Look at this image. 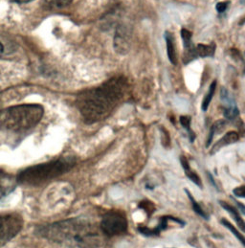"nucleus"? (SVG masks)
<instances>
[{
    "instance_id": "nucleus-22",
    "label": "nucleus",
    "mask_w": 245,
    "mask_h": 248,
    "mask_svg": "<svg viewBox=\"0 0 245 248\" xmlns=\"http://www.w3.org/2000/svg\"><path fill=\"white\" fill-rule=\"evenodd\" d=\"M234 195L238 198H241V199H244L245 196V185H242L236 189H234L233 191Z\"/></svg>"
},
{
    "instance_id": "nucleus-10",
    "label": "nucleus",
    "mask_w": 245,
    "mask_h": 248,
    "mask_svg": "<svg viewBox=\"0 0 245 248\" xmlns=\"http://www.w3.org/2000/svg\"><path fill=\"white\" fill-rule=\"evenodd\" d=\"M171 218V217H163L161 218V222L160 224L157 225V227L152 229V228H148V227H145V226H142V227H138V231L143 234L144 236H147V237H152V236H158L163 230L167 229L168 227V221Z\"/></svg>"
},
{
    "instance_id": "nucleus-13",
    "label": "nucleus",
    "mask_w": 245,
    "mask_h": 248,
    "mask_svg": "<svg viewBox=\"0 0 245 248\" xmlns=\"http://www.w3.org/2000/svg\"><path fill=\"white\" fill-rule=\"evenodd\" d=\"M180 162H181L182 168H183L184 170H185V173H186L187 177H188L191 181H193L196 185H198L199 187L202 188V182H201V179H200L199 175L194 170L191 169V167H190V164H189L187 158H186L185 156H181Z\"/></svg>"
},
{
    "instance_id": "nucleus-7",
    "label": "nucleus",
    "mask_w": 245,
    "mask_h": 248,
    "mask_svg": "<svg viewBox=\"0 0 245 248\" xmlns=\"http://www.w3.org/2000/svg\"><path fill=\"white\" fill-rule=\"evenodd\" d=\"M17 185L16 177L0 170V201L13 193Z\"/></svg>"
},
{
    "instance_id": "nucleus-18",
    "label": "nucleus",
    "mask_w": 245,
    "mask_h": 248,
    "mask_svg": "<svg viewBox=\"0 0 245 248\" xmlns=\"http://www.w3.org/2000/svg\"><path fill=\"white\" fill-rule=\"evenodd\" d=\"M181 37L183 40V43L186 49V52L191 51L195 46L193 45L192 42V33L190 31H188L187 29H182L181 30Z\"/></svg>"
},
{
    "instance_id": "nucleus-9",
    "label": "nucleus",
    "mask_w": 245,
    "mask_h": 248,
    "mask_svg": "<svg viewBox=\"0 0 245 248\" xmlns=\"http://www.w3.org/2000/svg\"><path fill=\"white\" fill-rule=\"evenodd\" d=\"M128 40H129V35L127 33V29L124 27H119L116 31V34L114 36V47L117 52L120 54H123L127 52L128 50Z\"/></svg>"
},
{
    "instance_id": "nucleus-2",
    "label": "nucleus",
    "mask_w": 245,
    "mask_h": 248,
    "mask_svg": "<svg viewBox=\"0 0 245 248\" xmlns=\"http://www.w3.org/2000/svg\"><path fill=\"white\" fill-rule=\"evenodd\" d=\"M126 82L113 78L102 85L84 91L77 99V106L86 123L104 120L114 109L123 96Z\"/></svg>"
},
{
    "instance_id": "nucleus-21",
    "label": "nucleus",
    "mask_w": 245,
    "mask_h": 248,
    "mask_svg": "<svg viewBox=\"0 0 245 248\" xmlns=\"http://www.w3.org/2000/svg\"><path fill=\"white\" fill-rule=\"evenodd\" d=\"M180 123L183 125V127H185L187 129V131L189 132L190 140L193 143L196 136H195L194 132L191 130V127H190V125H191V118L189 116H181L180 117Z\"/></svg>"
},
{
    "instance_id": "nucleus-15",
    "label": "nucleus",
    "mask_w": 245,
    "mask_h": 248,
    "mask_svg": "<svg viewBox=\"0 0 245 248\" xmlns=\"http://www.w3.org/2000/svg\"><path fill=\"white\" fill-rule=\"evenodd\" d=\"M219 204L221 205L222 208H224L229 214L232 215L234 220L237 222L238 226H239V227L242 229V231L244 232V231H245V221H244V218L242 217V216L240 215L239 211H238L235 207L230 205L229 203H227V202H219Z\"/></svg>"
},
{
    "instance_id": "nucleus-4",
    "label": "nucleus",
    "mask_w": 245,
    "mask_h": 248,
    "mask_svg": "<svg viewBox=\"0 0 245 248\" xmlns=\"http://www.w3.org/2000/svg\"><path fill=\"white\" fill-rule=\"evenodd\" d=\"M76 165L73 157H62L47 163L29 167L21 170L16 176L17 184L24 186H40L52 179H55Z\"/></svg>"
},
{
    "instance_id": "nucleus-3",
    "label": "nucleus",
    "mask_w": 245,
    "mask_h": 248,
    "mask_svg": "<svg viewBox=\"0 0 245 248\" xmlns=\"http://www.w3.org/2000/svg\"><path fill=\"white\" fill-rule=\"evenodd\" d=\"M44 110L40 105H21L0 111V131L21 132L40 123Z\"/></svg>"
},
{
    "instance_id": "nucleus-5",
    "label": "nucleus",
    "mask_w": 245,
    "mask_h": 248,
    "mask_svg": "<svg viewBox=\"0 0 245 248\" xmlns=\"http://www.w3.org/2000/svg\"><path fill=\"white\" fill-rule=\"evenodd\" d=\"M101 230L108 237L121 235L127 230V219L121 212H107L102 218Z\"/></svg>"
},
{
    "instance_id": "nucleus-19",
    "label": "nucleus",
    "mask_w": 245,
    "mask_h": 248,
    "mask_svg": "<svg viewBox=\"0 0 245 248\" xmlns=\"http://www.w3.org/2000/svg\"><path fill=\"white\" fill-rule=\"evenodd\" d=\"M215 86H216V82L214 81V82H213L212 84H211V86L209 88V91H208V93L206 94V96L204 97V100L202 102V110L203 111H206L208 109V108H209V105H210V103H211V101L213 99V96L214 94V91H215Z\"/></svg>"
},
{
    "instance_id": "nucleus-6",
    "label": "nucleus",
    "mask_w": 245,
    "mask_h": 248,
    "mask_svg": "<svg viewBox=\"0 0 245 248\" xmlns=\"http://www.w3.org/2000/svg\"><path fill=\"white\" fill-rule=\"evenodd\" d=\"M23 220L16 215L0 216V248L13 240L22 229Z\"/></svg>"
},
{
    "instance_id": "nucleus-1",
    "label": "nucleus",
    "mask_w": 245,
    "mask_h": 248,
    "mask_svg": "<svg viewBox=\"0 0 245 248\" xmlns=\"http://www.w3.org/2000/svg\"><path fill=\"white\" fill-rule=\"evenodd\" d=\"M36 234L69 248H100L102 242L95 226L81 217H72L39 226Z\"/></svg>"
},
{
    "instance_id": "nucleus-25",
    "label": "nucleus",
    "mask_w": 245,
    "mask_h": 248,
    "mask_svg": "<svg viewBox=\"0 0 245 248\" xmlns=\"http://www.w3.org/2000/svg\"><path fill=\"white\" fill-rule=\"evenodd\" d=\"M2 53H3V47H2V45H1V43H0V56L2 55Z\"/></svg>"
},
{
    "instance_id": "nucleus-20",
    "label": "nucleus",
    "mask_w": 245,
    "mask_h": 248,
    "mask_svg": "<svg viewBox=\"0 0 245 248\" xmlns=\"http://www.w3.org/2000/svg\"><path fill=\"white\" fill-rule=\"evenodd\" d=\"M45 4L50 8H64L68 6L72 0H44Z\"/></svg>"
},
{
    "instance_id": "nucleus-12",
    "label": "nucleus",
    "mask_w": 245,
    "mask_h": 248,
    "mask_svg": "<svg viewBox=\"0 0 245 248\" xmlns=\"http://www.w3.org/2000/svg\"><path fill=\"white\" fill-rule=\"evenodd\" d=\"M215 52V44L212 43L209 45L206 44H199L196 46L193 50V56L195 59L200 57V58H206V57H213Z\"/></svg>"
},
{
    "instance_id": "nucleus-16",
    "label": "nucleus",
    "mask_w": 245,
    "mask_h": 248,
    "mask_svg": "<svg viewBox=\"0 0 245 248\" xmlns=\"http://www.w3.org/2000/svg\"><path fill=\"white\" fill-rule=\"evenodd\" d=\"M185 192H186V194L188 195V198H189V200H190V202H191V203H192V206H193L194 211H195L199 216L202 217L204 219H208L209 216L206 214V212L202 209V207L199 205V203L195 200V198L193 197V195H192L187 189L185 190Z\"/></svg>"
},
{
    "instance_id": "nucleus-23",
    "label": "nucleus",
    "mask_w": 245,
    "mask_h": 248,
    "mask_svg": "<svg viewBox=\"0 0 245 248\" xmlns=\"http://www.w3.org/2000/svg\"><path fill=\"white\" fill-rule=\"evenodd\" d=\"M228 5H229V2H219V3H217V5H216V10H217V12H218L219 14L224 13L225 10L227 9Z\"/></svg>"
},
{
    "instance_id": "nucleus-8",
    "label": "nucleus",
    "mask_w": 245,
    "mask_h": 248,
    "mask_svg": "<svg viewBox=\"0 0 245 248\" xmlns=\"http://www.w3.org/2000/svg\"><path fill=\"white\" fill-rule=\"evenodd\" d=\"M220 96L221 101L224 103V116L229 120L235 119L239 115V109L235 101L225 88L221 89Z\"/></svg>"
},
{
    "instance_id": "nucleus-14",
    "label": "nucleus",
    "mask_w": 245,
    "mask_h": 248,
    "mask_svg": "<svg viewBox=\"0 0 245 248\" xmlns=\"http://www.w3.org/2000/svg\"><path fill=\"white\" fill-rule=\"evenodd\" d=\"M165 39H166V43H167V52H168V58L169 62L172 64L177 63V56H176V50H175V43H174V39L171 33L166 32L165 33Z\"/></svg>"
},
{
    "instance_id": "nucleus-11",
    "label": "nucleus",
    "mask_w": 245,
    "mask_h": 248,
    "mask_svg": "<svg viewBox=\"0 0 245 248\" xmlns=\"http://www.w3.org/2000/svg\"><path fill=\"white\" fill-rule=\"evenodd\" d=\"M239 140V134L236 131H230L226 133L219 141H217L214 146L213 147V150L211 151V155H214L217 151H219L221 148L234 144Z\"/></svg>"
},
{
    "instance_id": "nucleus-17",
    "label": "nucleus",
    "mask_w": 245,
    "mask_h": 248,
    "mask_svg": "<svg viewBox=\"0 0 245 248\" xmlns=\"http://www.w3.org/2000/svg\"><path fill=\"white\" fill-rule=\"evenodd\" d=\"M220 222H221L228 230H230V231L233 233V235L242 243L243 246H245V240L244 235H243L242 233H240V232L238 231V229H237L230 221H228V220L225 219V218H222V219L220 220Z\"/></svg>"
},
{
    "instance_id": "nucleus-24",
    "label": "nucleus",
    "mask_w": 245,
    "mask_h": 248,
    "mask_svg": "<svg viewBox=\"0 0 245 248\" xmlns=\"http://www.w3.org/2000/svg\"><path fill=\"white\" fill-rule=\"evenodd\" d=\"M14 2H17V3H27V2H30V1H33V0H12Z\"/></svg>"
}]
</instances>
